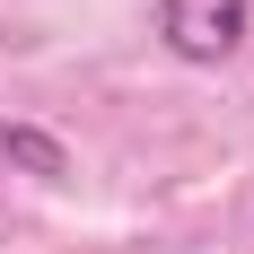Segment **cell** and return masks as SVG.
I'll return each mask as SVG.
<instances>
[{
    "mask_svg": "<svg viewBox=\"0 0 254 254\" xmlns=\"http://www.w3.org/2000/svg\"><path fill=\"white\" fill-rule=\"evenodd\" d=\"M0 158H9L18 176H35V184H70V149H62L44 123H0Z\"/></svg>",
    "mask_w": 254,
    "mask_h": 254,
    "instance_id": "7a4b0ae2",
    "label": "cell"
},
{
    "mask_svg": "<svg viewBox=\"0 0 254 254\" xmlns=\"http://www.w3.org/2000/svg\"><path fill=\"white\" fill-rule=\"evenodd\" d=\"M158 35H167L176 62L219 70V62L254 35V0H158Z\"/></svg>",
    "mask_w": 254,
    "mask_h": 254,
    "instance_id": "6da1fadb",
    "label": "cell"
}]
</instances>
